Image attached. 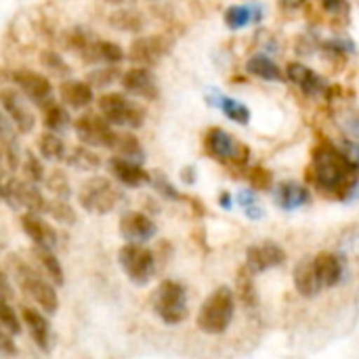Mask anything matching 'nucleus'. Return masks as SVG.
<instances>
[{"label":"nucleus","mask_w":359,"mask_h":359,"mask_svg":"<svg viewBox=\"0 0 359 359\" xmlns=\"http://www.w3.org/2000/svg\"><path fill=\"white\" fill-rule=\"evenodd\" d=\"M311 179L324 196L349 200L359 183V164L347 151H341L337 145L324 141L313 151Z\"/></svg>","instance_id":"nucleus-1"},{"label":"nucleus","mask_w":359,"mask_h":359,"mask_svg":"<svg viewBox=\"0 0 359 359\" xmlns=\"http://www.w3.org/2000/svg\"><path fill=\"white\" fill-rule=\"evenodd\" d=\"M8 267L13 269V278L15 284L19 286V290L34 299V303L44 309L46 313H55L59 307V297L55 292V288L50 286V282H46L32 265H27L25 261H21L19 257H8Z\"/></svg>","instance_id":"nucleus-2"},{"label":"nucleus","mask_w":359,"mask_h":359,"mask_svg":"<svg viewBox=\"0 0 359 359\" xmlns=\"http://www.w3.org/2000/svg\"><path fill=\"white\" fill-rule=\"evenodd\" d=\"M233 313H236V297L231 288L221 286L200 307L198 328L206 334H223L229 328Z\"/></svg>","instance_id":"nucleus-3"},{"label":"nucleus","mask_w":359,"mask_h":359,"mask_svg":"<svg viewBox=\"0 0 359 359\" xmlns=\"http://www.w3.org/2000/svg\"><path fill=\"white\" fill-rule=\"evenodd\" d=\"M151 307L158 313V318L168 324L177 326L187 318V294L185 288L179 282L164 280L151 294Z\"/></svg>","instance_id":"nucleus-4"},{"label":"nucleus","mask_w":359,"mask_h":359,"mask_svg":"<svg viewBox=\"0 0 359 359\" xmlns=\"http://www.w3.org/2000/svg\"><path fill=\"white\" fill-rule=\"evenodd\" d=\"M80 204L95 215H107L111 212L118 202L122 200V191L105 177H95L86 181L80 189Z\"/></svg>","instance_id":"nucleus-5"},{"label":"nucleus","mask_w":359,"mask_h":359,"mask_svg":"<svg viewBox=\"0 0 359 359\" xmlns=\"http://www.w3.org/2000/svg\"><path fill=\"white\" fill-rule=\"evenodd\" d=\"M118 263L124 269L126 278L137 286L147 284L156 269V259H154L151 250H147L143 244L128 242L126 246H122L118 252Z\"/></svg>","instance_id":"nucleus-6"},{"label":"nucleus","mask_w":359,"mask_h":359,"mask_svg":"<svg viewBox=\"0 0 359 359\" xmlns=\"http://www.w3.org/2000/svg\"><path fill=\"white\" fill-rule=\"evenodd\" d=\"M99 111L116 126H130L139 128L145 122V109L133 101H128L124 95L107 93L99 99Z\"/></svg>","instance_id":"nucleus-7"},{"label":"nucleus","mask_w":359,"mask_h":359,"mask_svg":"<svg viewBox=\"0 0 359 359\" xmlns=\"http://www.w3.org/2000/svg\"><path fill=\"white\" fill-rule=\"evenodd\" d=\"M74 130H76V137L88 147L114 149L118 141V133L111 128V122L103 114L101 116L88 114V116L78 118L74 124Z\"/></svg>","instance_id":"nucleus-8"},{"label":"nucleus","mask_w":359,"mask_h":359,"mask_svg":"<svg viewBox=\"0 0 359 359\" xmlns=\"http://www.w3.org/2000/svg\"><path fill=\"white\" fill-rule=\"evenodd\" d=\"M204 149L212 160L219 162H231V164H246L250 151L246 145L238 143L227 130L223 128H210L204 137Z\"/></svg>","instance_id":"nucleus-9"},{"label":"nucleus","mask_w":359,"mask_h":359,"mask_svg":"<svg viewBox=\"0 0 359 359\" xmlns=\"http://www.w3.org/2000/svg\"><path fill=\"white\" fill-rule=\"evenodd\" d=\"M2 198L11 208H25L29 212H44L48 202L44 196L38 191L34 181H17V179H6L2 185Z\"/></svg>","instance_id":"nucleus-10"},{"label":"nucleus","mask_w":359,"mask_h":359,"mask_svg":"<svg viewBox=\"0 0 359 359\" xmlns=\"http://www.w3.org/2000/svg\"><path fill=\"white\" fill-rule=\"evenodd\" d=\"M286 261V252L282 246L273 244V242H265V244H257V246H250L248 252H246V267L259 276L267 269H273V267H280L282 263Z\"/></svg>","instance_id":"nucleus-11"},{"label":"nucleus","mask_w":359,"mask_h":359,"mask_svg":"<svg viewBox=\"0 0 359 359\" xmlns=\"http://www.w3.org/2000/svg\"><path fill=\"white\" fill-rule=\"evenodd\" d=\"M170 50V42L162 36H147L133 42L128 57L139 65H156Z\"/></svg>","instance_id":"nucleus-12"},{"label":"nucleus","mask_w":359,"mask_h":359,"mask_svg":"<svg viewBox=\"0 0 359 359\" xmlns=\"http://www.w3.org/2000/svg\"><path fill=\"white\" fill-rule=\"evenodd\" d=\"M13 80H15V84L21 88V93H23L27 99H32L34 103L44 105V103L48 101L53 86H50V80H48L46 76L36 74V72H29V69H17V72L13 74Z\"/></svg>","instance_id":"nucleus-13"},{"label":"nucleus","mask_w":359,"mask_h":359,"mask_svg":"<svg viewBox=\"0 0 359 359\" xmlns=\"http://www.w3.org/2000/svg\"><path fill=\"white\" fill-rule=\"evenodd\" d=\"M120 233L130 244H145L156 236V225L143 212H126L120 219Z\"/></svg>","instance_id":"nucleus-14"},{"label":"nucleus","mask_w":359,"mask_h":359,"mask_svg":"<svg viewBox=\"0 0 359 359\" xmlns=\"http://www.w3.org/2000/svg\"><path fill=\"white\" fill-rule=\"evenodd\" d=\"M122 86L130 95H137V97H143V99H149V101L158 99V95H160L158 82H156L154 74L147 67H133V69L124 72Z\"/></svg>","instance_id":"nucleus-15"},{"label":"nucleus","mask_w":359,"mask_h":359,"mask_svg":"<svg viewBox=\"0 0 359 359\" xmlns=\"http://www.w3.org/2000/svg\"><path fill=\"white\" fill-rule=\"evenodd\" d=\"M21 227L27 233V238L34 242V246L55 250V246H57V231H55L53 225H48L44 219H40L38 212H29L27 210L25 215H21Z\"/></svg>","instance_id":"nucleus-16"},{"label":"nucleus","mask_w":359,"mask_h":359,"mask_svg":"<svg viewBox=\"0 0 359 359\" xmlns=\"http://www.w3.org/2000/svg\"><path fill=\"white\" fill-rule=\"evenodd\" d=\"M2 107L19 133H29L34 128V114L29 111V107H25V103L17 90H13V88L2 90Z\"/></svg>","instance_id":"nucleus-17"},{"label":"nucleus","mask_w":359,"mask_h":359,"mask_svg":"<svg viewBox=\"0 0 359 359\" xmlns=\"http://www.w3.org/2000/svg\"><path fill=\"white\" fill-rule=\"evenodd\" d=\"M109 168L116 175V179L120 183L128 185V187H141V185L151 181V175L141 168V162H135V160H128V158H122V156L111 158Z\"/></svg>","instance_id":"nucleus-18"},{"label":"nucleus","mask_w":359,"mask_h":359,"mask_svg":"<svg viewBox=\"0 0 359 359\" xmlns=\"http://www.w3.org/2000/svg\"><path fill=\"white\" fill-rule=\"evenodd\" d=\"M273 200L282 210H299L305 204H309L311 196L305 185H301L297 181H284L276 187Z\"/></svg>","instance_id":"nucleus-19"},{"label":"nucleus","mask_w":359,"mask_h":359,"mask_svg":"<svg viewBox=\"0 0 359 359\" xmlns=\"http://www.w3.org/2000/svg\"><path fill=\"white\" fill-rule=\"evenodd\" d=\"M286 76L305 93V95H322L326 90V80L316 74L311 67L303 65V63H290L286 69Z\"/></svg>","instance_id":"nucleus-20"},{"label":"nucleus","mask_w":359,"mask_h":359,"mask_svg":"<svg viewBox=\"0 0 359 359\" xmlns=\"http://www.w3.org/2000/svg\"><path fill=\"white\" fill-rule=\"evenodd\" d=\"M313 265L324 288H332L343 280L345 267L341 257H337L334 252H320L318 257H313Z\"/></svg>","instance_id":"nucleus-21"},{"label":"nucleus","mask_w":359,"mask_h":359,"mask_svg":"<svg viewBox=\"0 0 359 359\" xmlns=\"http://www.w3.org/2000/svg\"><path fill=\"white\" fill-rule=\"evenodd\" d=\"M21 318H23V324L29 330V337L38 345V349L48 353L50 351V328H48L46 318L40 311L32 309V307H23L21 309Z\"/></svg>","instance_id":"nucleus-22"},{"label":"nucleus","mask_w":359,"mask_h":359,"mask_svg":"<svg viewBox=\"0 0 359 359\" xmlns=\"http://www.w3.org/2000/svg\"><path fill=\"white\" fill-rule=\"evenodd\" d=\"M292 278H294V286H297V290H299L301 297L311 299V297H318V294L324 290V286H322V282H320V278H318L313 259H311V261H301V263H297Z\"/></svg>","instance_id":"nucleus-23"},{"label":"nucleus","mask_w":359,"mask_h":359,"mask_svg":"<svg viewBox=\"0 0 359 359\" xmlns=\"http://www.w3.org/2000/svg\"><path fill=\"white\" fill-rule=\"evenodd\" d=\"M59 97L65 105H69L74 109H82L93 103V84L80 82V80L63 82L59 88Z\"/></svg>","instance_id":"nucleus-24"},{"label":"nucleus","mask_w":359,"mask_h":359,"mask_svg":"<svg viewBox=\"0 0 359 359\" xmlns=\"http://www.w3.org/2000/svg\"><path fill=\"white\" fill-rule=\"evenodd\" d=\"M208 103L212 107H219L229 120H233L238 124H248V120H250V109L242 101L231 99V97H225V95H221L215 88H210V93H208Z\"/></svg>","instance_id":"nucleus-25"},{"label":"nucleus","mask_w":359,"mask_h":359,"mask_svg":"<svg viewBox=\"0 0 359 359\" xmlns=\"http://www.w3.org/2000/svg\"><path fill=\"white\" fill-rule=\"evenodd\" d=\"M263 19V8L259 4H233L225 11V23L229 29H242L250 23Z\"/></svg>","instance_id":"nucleus-26"},{"label":"nucleus","mask_w":359,"mask_h":359,"mask_svg":"<svg viewBox=\"0 0 359 359\" xmlns=\"http://www.w3.org/2000/svg\"><path fill=\"white\" fill-rule=\"evenodd\" d=\"M246 72L255 78H261V80H267V82H280L284 76H282V69L276 65V61L263 53L259 55H252L246 63Z\"/></svg>","instance_id":"nucleus-27"},{"label":"nucleus","mask_w":359,"mask_h":359,"mask_svg":"<svg viewBox=\"0 0 359 359\" xmlns=\"http://www.w3.org/2000/svg\"><path fill=\"white\" fill-rule=\"evenodd\" d=\"M255 273L244 265L240 271H238V278H236V297L240 299V303L244 307H255L259 297H257V286H255Z\"/></svg>","instance_id":"nucleus-28"},{"label":"nucleus","mask_w":359,"mask_h":359,"mask_svg":"<svg viewBox=\"0 0 359 359\" xmlns=\"http://www.w3.org/2000/svg\"><path fill=\"white\" fill-rule=\"evenodd\" d=\"M65 160L67 164H72L74 168L78 170H84V172H90V170H97L101 160L97 158V154H93L88 149V145H82V147H74L65 154Z\"/></svg>","instance_id":"nucleus-29"},{"label":"nucleus","mask_w":359,"mask_h":359,"mask_svg":"<svg viewBox=\"0 0 359 359\" xmlns=\"http://www.w3.org/2000/svg\"><path fill=\"white\" fill-rule=\"evenodd\" d=\"M38 149L46 160H65V143L53 133L46 130L38 137Z\"/></svg>","instance_id":"nucleus-30"},{"label":"nucleus","mask_w":359,"mask_h":359,"mask_svg":"<svg viewBox=\"0 0 359 359\" xmlns=\"http://www.w3.org/2000/svg\"><path fill=\"white\" fill-rule=\"evenodd\" d=\"M42 107H44V126H46L48 130L61 133V130H65V128L69 126V116H67V111H65L59 103L46 101Z\"/></svg>","instance_id":"nucleus-31"},{"label":"nucleus","mask_w":359,"mask_h":359,"mask_svg":"<svg viewBox=\"0 0 359 359\" xmlns=\"http://www.w3.org/2000/svg\"><path fill=\"white\" fill-rule=\"evenodd\" d=\"M34 255H36V259H38V263L42 265V269H44V273L57 284V286H63V269H61V265H59V261H57V257L53 255V250H48V248H40V246H36V250H34Z\"/></svg>","instance_id":"nucleus-32"},{"label":"nucleus","mask_w":359,"mask_h":359,"mask_svg":"<svg viewBox=\"0 0 359 359\" xmlns=\"http://www.w3.org/2000/svg\"><path fill=\"white\" fill-rule=\"evenodd\" d=\"M114 149L118 151V156L128 158V160H135V162H143V158H145L139 141L133 135H118V141H116V147Z\"/></svg>","instance_id":"nucleus-33"},{"label":"nucleus","mask_w":359,"mask_h":359,"mask_svg":"<svg viewBox=\"0 0 359 359\" xmlns=\"http://www.w3.org/2000/svg\"><path fill=\"white\" fill-rule=\"evenodd\" d=\"M46 212H50V217H53L57 223H61V225H76V221H78L74 208H72L65 200H61V198L48 202Z\"/></svg>","instance_id":"nucleus-34"},{"label":"nucleus","mask_w":359,"mask_h":359,"mask_svg":"<svg viewBox=\"0 0 359 359\" xmlns=\"http://www.w3.org/2000/svg\"><path fill=\"white\" fill-rule=\"evenodd\" d=\"M236 202L242 206V210L246 212V217H248V219L257 221V219H261V217H263V208L259 206L255 191H250V189H244V191H240V194L236 196Z\"/></svg>","instance_id":"nucleus-35"},{"label":"nucleus","mask_w":359,"mask_h":359,"mask_svg":"<svg viewBox=\"0 0 359 359\" xmlns=\"http://www.w3.org/2000/svg\"><path fill=\"white\" fill-rule=\"evenodd\" d=\"M109 21H111L114 27H120V29H126V32H133V29L137 32L143 25L141 17L137 13H133V11H120V13L111 15Z\"/></svg>","instance_id":"nucleus-36"},{"label":"nucleus","mask_w":359,"mask_h":359,"mask_svg":"<svg viewBox=\"0 0 359 359\" xmlns=\"http://www.w3.org/2000/svg\"><path fill=\"white\" fill-rule=\"evenodd\" d=\"M0 324L4 326L6 332L11 334H19L21 332V322L17 318V311L8 305V299L2 301V309H0Z\"/></svg>","instance_id":"nucleus-37"},{"label":"nucleus","mask_w":359,"mask_h":359,"mask_svg":"<svg viewBox=\"0 0 359 359\" xmlns=\"http://www.w3.org/2000/svg\"><path fill=\"white\" fill-rule=\"evenodd\" d=\"M248 181H250L252 189H259V191L269 189V187H271V172L265 170V168H261V166H255V168L248 172Z\"/></svg>","instance_id":"nucleus-38"},{"label":"nucleus","mask_w":359,"mask_h":359,"mask_svg":"<svg viewBox=\"0 0 359 359\" xmlns=\"http://www.w3.org/2000/svg\"><path fill=\"white\" fill-rule=\"evenodd\" d=\"M23 172H25V175H27V179H29V181H34V183H40V181L44 179V168H42L40 160H38L34 154H27V156H25Z\"/></svg>","instance_id":"nucleus-39"},{"label":"nucleus","mask_w":359,"mask_h":359,"mask_svg":"<svg viewBox=\"0 0 359 359\" xmlns=\"http://www.w3.org/2000/svg\"><path fill=\"white\" fill-rule=\"evenodd\" d=\"M149 183L154 185V189H156V191H160V194H162L164 198H168V200H179V198H181V196L177 194V189H175V187L166 181V177H164V175H160V172H154Z\"/></svg>","instance_id":"nucleus-40"},{"label":"nucleus","mask_w":359,"mask_h":359,"mask_svg":"<svg viewBox=\"0 0 359 359\" xmlns=\"http://www.w3.org/2000/svg\"><path fill=\"white\" fill-rule=\"evenodd\" d=\"M46 183H48V187H50L55 194H59L61 198H63V196H69V183H67V179H65V175H63L61 170H53Z\"/></svg>","instance_id":"nucleus-41"},{"label":"nucleus","mask_w":359,"mask_h":359,"mask_svg":"<svg viewBox=\"0 0 359 359\" xmlns=\"http://www.w3.org/2000/svg\"><path fill=\"white\" fill-rule=\"evenodd\" d=\"M111 80H116V72L114 69H103V72H93L88 82L93 86H107Z\"/></svg>","instance_id":"nucleus-42"},{"label":"nucleus","mask_w":359,"mask_h":359,"mask_svg":"<svg viewBox=\"0 0 359 359\" xmlns=\"http://www.w3.org/2000/svg\"><path fill=\"white\" fill-rule=\"evenodd\" d=\"M42 63H44L46 67H50V69H63V61H61V57L55 55V53H44V55H42Z\"/></svg>","instance_id":"nucleus-43"},{"label":"nucleus","mask_w":359,"mask_h":359,"mask_svg":"<svg viewBox=\"0 0 359 359\" xmlns=\"http://www.w3.org/2000/svg\"><path fill=\"white\" fill-rule=\"evenodd\" d=\"M8 334H11V332H6V330L0 334V351H2V355H15V353H17V349L13 347Z\"/></svg>","instance_id":"nucleus-44"},{"label":"nucleus","mask_w":359,"mask_h":359,"mask_svg":"<svg viewBox=\"0 0 359 359\" xmlns=\"http://www.w3.org/2000/svg\"><path fill=\"white\" fill-rule=\"evenodd\" d=\"M345 130L349 133V137L359 139V111L358 114H353V116L347 120V124H345Z\"/></svg>","instance_id":"nucleus-45"},{"label":"nucleus","mask_w":359,"mask_h":359,"mask_svg":"<svg viewBox=\"0 0 359 359\" xmlns=\"http://www.w3.org/2000/svg\"><path fill=\"white\" fill-rule=\"evenodd\" d=\"M322 4H324V8L328 11V13H334V15H339L347 4H345V0H322Z\"/></svg>","instance_id":"nucleus-46"},{"label":"nucleus","mask_w":359,"mask_h":359,"mask_svg":"<svg viewBox=\"0 0 359 359\" xmlns=\"http://www.w3.org/2000/svg\"><path fill=\"white\" fill-rule=\"evenodd\" d=\"M347 154H349V156H351V158H353V160H355V162L359 164V143L358 141H353V143H349V145H347Z\"/></svg>","instance_id":"nucleus-47"},{"label":"nucleus","mask_w":359,"mask_h":359,"mask_svg":"<svg viewBox=\"0 0 359 359\" xmlns=\"http://www.w3.org/2000/svg\"><path fill=\"white\" fill-rule=\"evenodd\" d=\"M194 172H196V170H194L191 166H189V168H183V172H181V177H183V181H185V183H194V181H196V177H194Z\"/></svg>","instance_id":"nucleus-48"},{"label":"nucleus","mask_w":359,"mask_h":359,"mask_svg":"<svg viewBox=\"0 0 359 359\" xmlns=\"http://www.w3.org/2000/svg\"><path fill=\"white\" fill-rule=\"evenodd\" d=\"M219 204H221L225 210H229V208H231V196H229V194H221V198H219Z\"/></svg>","instance_id":"nucleus-49"},{"label":"nucleus","mask_w":359,"mask_h":359,"mask_svg":"<svg viewBox=\"0 0 359 359\" xmlns=\"http://www.w3.org/2000/svg\"><path fill=\"white\" fill-rule=\"evenodd\" d=\"M282 2V6H286V8H299L305 0H280Z\"/></svg>","instance_id":"nucleus-50"},{"label":"nucleus","mask_w":359,"mask_h":359,"mask_svg":"<svg viewBox=\"0 0 359 359\" xmlns=\"http://www.w3.org/2000/svg\"><path fill=\"white\" fill-rule=\"evenodd\" d=\"M107 2H111V4H124L126 0H107Z\"/></svg>","instance_id":"nucleus-51"}]
</instances>
